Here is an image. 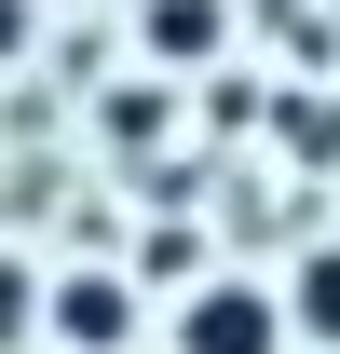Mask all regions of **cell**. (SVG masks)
<instances>
[{"instance_id":"1","label":"cell","mask_w":340,"mask_h":354,"mask_svg":"<svg viewBox=\"0 0 340 354\" xmlns=\"http://www.w3.org/2000/svg\"><path fill=\"white\" fill-rule=\"evenodd\" d=\"M177 354H272V300L258 286H205L191 327H177Z\"/></svg>"},{"instance_id":"2","label":"cell","mask_w":340,"mask_h":354,"mask_svg":"<svg viewBox=\"0 0 340 354\" xmlns=\"http://www.w3.org/2000/svg\"><path fill=\"white\" fill-rule=\"evenodd\" d=\"M55 327H68L82 354H109V341H123V286H109V272H82V286H55Z\"/></svg>"},{"instance_id":"3","label":"cell","mask_w":340,"mask_h":354,"mask_svg":"<svg viewBox=\"0 0 340 354\" xmlns=\"http://www.w3.org/2000/svg\"><path fill=\"white\" fill-rule=\"evenodd\" d=\"M150 41H164V55H205V41H218V0H164Z\"/></svg>"},{"instance_id":"5","label":"cell","mask_w":340,"mask_h":354,"mask_svg":"<svg viewBox=\"0 0 340 354\" xmlns=\"http://www.w3.org/2000/svg\"><path fill=\"white\" fill-rule=\"evenodd\" d=\"M14 327H28V272L0 259V341H14Z\"/></svg>"},{"instance_id":"4","label":"cell","mask_w":340,"mask_h":354,"mask_svg":"<svg viewBox=\"0 0 340 354\" xmlns=\"http://www.w3.org/2000/svg\"><path fill=\"white\" fill-rule=\"evenodd\" d=\"M299 327H327V341H340V259H313V272H299Z\"/></svg>"},{"instance_id":"6","label":"cell","mask_w":340,"mask_h":354,"mask_svg":"<svg viewBox=\"0 0 340 354\" xmlns=\"http://www.w3.org/2000/svg\"><path fill=\"white\" fill-rule=\"evenodd\" d=\"M14 41H28V14H14V0H0V55H14Z\"/></svg>"}]
</instances>
